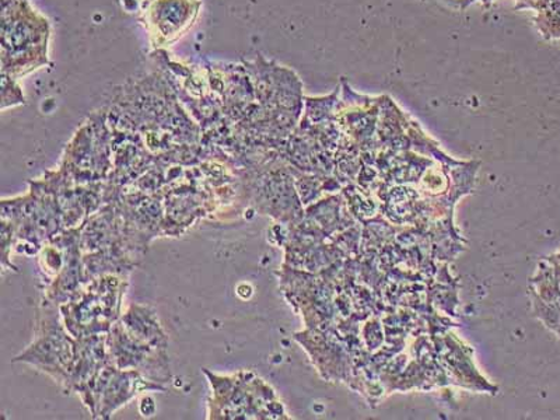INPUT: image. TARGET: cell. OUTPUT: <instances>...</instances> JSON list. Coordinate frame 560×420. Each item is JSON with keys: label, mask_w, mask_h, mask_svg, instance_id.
I'll list each match as a JSON object with an SVG mask.
<instances>
[{"label": "cell", "mask_w": 560, "mask_h": 420, "mask_svg": "<svg viewBox=\"0 0 560 420\" xmlns=\"http://www.w3.org/2000/svg\"><path fill=\"white\" fill-rule=\"evenodd\" d=\"M51 26L28 0H2V73L26 77L48 63Z\"/></svg>", "instance_id": "obj_1"}, {"label": "cell", "mask_w": 560, "mask_h": 420, "mask_svg": "<svg viewBox=\"0 0 560 420\" xmlns=\"http://www.w3.org/2000/svg\"><path fill=\"white\" fill-rule=\"evenodd\" d=\"M118 280L113 275L102 280H93L92 287L84 290L83 296L77 303L65 307L68 310V314L63 315L67 317L70 334L78 338H88L112 328L121 306L122 292H113L122 287Z\"/></svg>", "instance_id": "obj_2"}, {"label": "cell", "mask_w": 560, "mask_h": 420, "mask_svg": "<svg viewBox=\"0 0 560 420\" xmlns=\"http://www.w3.org/2000/svg\"><path fill=\"white\" fill-rule=\"evenodd\" d=\"M78 348L72 339L65 332L57 319L45 317L42 331L35 338L32 347L16 360L32 364L51 376L55 382L67 384L70 387L74 362H77Z\"/></svg>", "instance_id": "obj_3"}, {"label": "cell", "mask_w": 560, "mask_h": 420, "mask_svg": "<svg viewBox=\"0 0 560 420\" xmlns=\"http://www.w3.org/2000/svg\"><path fill=\"white\" fill-rule=\"evenodd\" d=\"M202 0H143L142 20L154 48L184 37L201 13Z\"/></svg>", "instance_id": "obj_4"}, {"label": "cell", "mask_w": 560, "mask_h": 420, "mask_svg": "<svg viewBox=\"0 0 560 420\" xmlns=\"http://www.w3.org/2000/svg\"><path fill=\"white\" fill-rule=\"evenodd\" d=\"M122 327L138 338L139 341L150 347L164 349L167 347V337L162 325L159 323L158 314L147 306H132L125 313L121 319Z\"/></svg>", "instance_id": "obj_5"}]
</instances>
